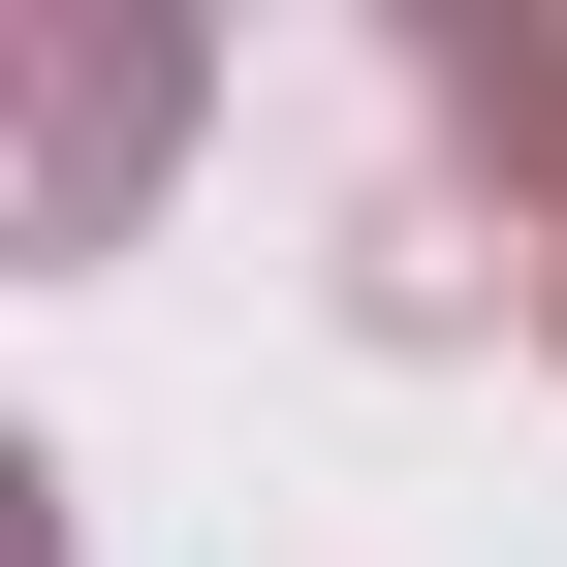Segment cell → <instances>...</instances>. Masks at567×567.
<instances>
[{"label": "cell", "mask_w": 567, "mask_h": 567, "mask_svg": "<svg viewBox=\"0 0 567 567\" xmlns=\"http://www.w3.org/2000/svg\"><path fill=\"white\" fill-rule=\"evenodd\" d=\"M158 95H189L158 32H32V221H126V158H158Z\"/></svg>", "instance_id": "obj_1"}, {"label": "cell", "mask_w": 567, "mask_h": 567, "mask_svg": "<svg viewBox=\"0 0 567 567\" xmlns=\"http://www.w3.org/2000/svg\"><path fill=\"white\" fill-rule=\"evenodd\" d=\"M442 126L536 189V316H567V32H505V0H473V32H442Z\"/></svg>", "instance_id": "obj_2"}]
</instances>
